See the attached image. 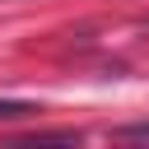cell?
Returning <instances> with one entry per match:
<instances>
[{
	"mask_svg": "<svg viewBox=\"0 0 149 149\" xmlns=\"http://www.w3.org/2000/svg\"><path fill=\"white\" fill-rule=\"evenodd\" d=\"M0 149H79L74 140H61V135H42V140H9Z\"/></svg>",
	"mask_w": 149,
	"mask_h": 149,
	"instance_id": "cell-1",
	"label": "cell"
},
{
	"mask_svg": "<svg viewBox=\"0 0 149 149\" xmlns=\"http://www.w3.org/2000/svg\"><path fill=\"white\" fill-rule=\"evenodd\" d=\"M37 112V102H23V98H0V121H23V116H33Z\"/></svg>",
	"mask_w": 149,
	"mask_h": 149,
	"instance_id": "cell-2",
	"label": "cell"
},
{
	"mask_svg": "<svg viewBox=\"0 0 149 149\" xmlns=\"http://www.w3.org/2000/svg\"><path fill=\"white\" fill-rule=\"evenodd\" d=\"M121 140H135V144H149V121H144V126H126V130H121Z\"/></svg>",
	"mask_w": 149,
	"mask_h": 149,
	"instance_id": "cell-3",
	"label": "cell"
}]
</instances>
